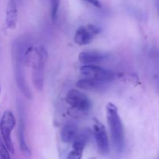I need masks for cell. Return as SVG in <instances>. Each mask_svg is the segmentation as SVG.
Masks as SVG:
<instances>
[{
    "label": "cell",
    "mask_w": 159,
    "mask_h": 159,
    "mask_svg": "<svg viewBox=\"0 0 159 159\" xmlns=\"http://www.w3.org/2000/svg\"><path fill=\"white\" fill-rule=\"evenodd\" d=\"M157 7H158V14H159V1L157 3Z\"/></svg>",
    "instance_id": "18"
},
{
    "label": "cell",
    "mask_w": 159,
    "mask_h": 159,
    "mask_svg": "<svg viewBox=\"0 0 159 159\" xmlns=\"http://www.w3.org/2000/svg\"><path fill=\"white\" fill-rule=\"evenodd\" d=\"M105 82L96 80V79L85 78L77 82L76 85L81 89L89 90V91H99L105 88Z\"/></svg>",
    "instance_id": "13"
},
{
    "label": "cell",
    "mask_w": 159,
    "mask_h": 159,
    "mask_svg": "<svg viewBox=\"0 0 159 159\" xmlns=\"http://www.w3.org/2000/svg\"><path fill=\"white\" fill-rule=\"evenodd\" d=\"M18 20V10L16 0H9L6 9L5 25L7 29L13 30Z\"/></svg>",
    "instance_id": "11"
},
{
    "label": "cell",
    "mask_w": 159,
    "mask_h": 159,
    "mask_svg": "<svg viewBox=\"0 0 159 159\" xmlns=\"http://www.w3.org/2000/svg\"><path fill=\"white\" fill-rule=\"evenodd\" d=\"M67 103L73 109L80 112H86L92 107V102L88 96L77 89H70L65 98Z\"/></svg>",
    "instance_id": "5"
},
{
    "label": "cell",
    "mask_w": 159,
    "mask_h": 159,
    "mask_svg": "<svg viewBox=\"0 0 159 159\" xmlns=\"http://www.w3.org/2000/svg\"><path fill=\"white\" fill-rule=\"evenodd\" d=\"M79 134V126L74 121L65 123L61 130V138L66 144L72 143Z\"/></svg>",
    "instance_id": "12"
},
{
    "label": "cell",
    "mask_w": 159,
    "mask_h": 159,
    "mask_svg": "<svg viewBox=\"0 0 159 159\" xmlns=\"http://www.w3.org/2000/svg\"><path fill=\"white\" fill-rule=\"evenodd\" d=\"M48 58V51L44 47L40 46L34 49L32 58V82L34 87L39 91H42L44 85L45 68Z\"/></svg>",
    "instance_id": "2"
},
{
    "label": "cell",
    "mask_w": 159,
    "mask_h": 159,
    "mask_svg": "<svg viewBox=\"0 0 159 159\" xmlns=\"http://www.w3.org/2000/svg\"><path fill=\"white\" fill-rule=\"evenodd\" d=\"M51 1V19L55 22L57 19L59 6H60L61 0H50Z\"/></svg>",
    "instance_id": "15"
},
{
    "label": "cell",
    "mask_w": 159,
    "mask_h": 159,
    "mask_svg": "<svg viewBox=\"0 0 159 159\" xmlns=\"http://www.w3.org/2000/svg\"><path fill=\"white\" fill-rule=\"evenodd\" d=\"M80 72L85 78L96 79L102 82H111L115 79V73L111 70L96 65H84L80 68Z\"/></svg>",
    "instance_id": "4"
},
{
    "label": "cell",
    "mask_w": 159,
    "mask_h": 159,
    "mask_svg": "<svg viewBox=\"0 0 159 159\" xmlns=\"http://www.w3.org/2000/svg\"><path fill=\"white\" fill-rule=\"evenodd\" d=\"M0 93H1V85H0Z\"/></svg>",
    "instance_id": "19"
},
{
    "label": "cell",
    "mask_w": 159,
    "mask_h": 159,
    "mask_svg": "<svg viewBox=\"0 0 159 159\" xmlns=\"http://www.w3.org/2000/svg\"><path fill=\"white\" fill-rule=\"evenodd\" d=\"M92 131L89 129H85L82 132L79 134L73 141L72 151L70 152L68 158L80 159L82 157L83 151L85 149V145L91 137Z\"/></svg>",
    "instance_id": "9"
},
{
    "label": "cell",
    "mask_w": 159,
    "mask_h": 159,
    "mask_svg": "<svg viewBox=\"0 0 159 159\" xmlns=\"http://www.w3.org/2000/svg\"><path fill=\"white\" fill-rule=\"evenodd\" d=\"M100 33V29L93 24L82 26L76 30L74 37L75 43L80 46L87 45L93 41L96 36Z\"/></svg>",
    "instance_id": "6"
},
{
    "label": "cell",
    "mask_w": 159,
    "mask_h": 159,
    "mask_svg": "<svg viewBox=\"0 0 159 159\" xmlns=\"http://www.w3.org/2000/svg\"><path fill=\"white\" fill-rule=\"evenodd\" d=\"M108 57L107 54L98 51H85L79 54V60L84 65H96L106 61Z\"/></svg>",
    "instance_id": "10"
},
{
    "label": "cell",
    "mask_w": 159,
    "mask_h": 159,
    "mask_svg": "<svg viewBox=\"0 0 159 159\" xmlns=\"http://www.w3.org/2000/svg\"><path fill=\"white\" fill-rule=\"evenodd\" d=\"M17 133H18V141L19 144H20V151H21L23 155H25L26 157H30L31 155V151L26 141V138H25V124L24 120L22 118L20 119Z\"/></svg>",
    "instance_id": "14"
},
{
    "label": "cell",
    "mask_w": 159,
    "mask_h": 159,
    "mask_svg": "<svg viewBox=\"0 0 159 159\" xmlns=\"http://www.w3.org/2000/svg\"><path fill=\"white\" fill-rule=\"evenodd\" d=\"M93 134L96 139V145L102 155H107L110 152V143L107 130L103 124L96 120L93 124Z\"/></svg>",
    "instance_id": "7"
},
{
    "label": "cell",
    "mask_w": 159,
    "mask_h": 159,
    "mask_svg": "<svg viewBox=\"0 0 159 159\" xmlns=\"http://www.w3.org/2000/svg\"><path fill=\"white\" fill-rule=\"evenodd\" d=\"M16 119L13 113L10 110H6L0 120V134L6 147L12 155L15 153L14 144L11 138V133L15 127Z\"/></svg>",
    "instance_id": "3"
},
{
    "label": "cell",
    "mask_w": 159,
    "mask_h": 159,
    "mask_svg": "<svg viewBox=\"0 0 159 159\" xmlns=\"http://www.w3.org/2000/svg\"><path fill=\"white\" fill-rule=\"evenodd\" d=\"M107 118L115 150L122 152L124 145V130L118 108L112 102L107 106Z\"/></svg>",
    "instance_id": "1"
},
{
    "label": "cell",
    "mask_w": 159,
    "mask_h": 159,
    "mask_svg": "<svg viewBox=\"0 0 159 159\" xmlns=\"http://www.w3.org/2000/svg\"><path fill=\"white\" fill-rule=\"evenodd\" d=\"M13 61L15 79L16 82L17 86L20 89V92L24 95L25 97L31 99L33 98V94L26 80L24 69H23V66L25 65V64L23 63L22 61Z\"/></svg>",
    "instance_id": "8"
},
{
    "label": "cell",
    "mask_w": 159,
    "mask_h": 159,
    "mask_svg": "<svg viewBox=\"0 0 159 159\" xmlns=\"http://www.w3.org/2000/svg\"><path fill=\"white\" fill-rule=\"evenodd\" d=\"M86 1L96 7L101 8V2H99V0H86Z\"/></svg>",
    "instance_id": "17"
},
{
    "label": "cell",
    "mask_w": 159,
    "mask_h": 159,
    "mask_svg": "<svg viewBox=\"0 0 159 159\" xmlns=\"http://www.w3.org/2000/svg\"><path fill=\"white\" fill-rule=\"evenodd\" d=\"M9 149L6 147L3 139L0 138V158L2 159H9L10 155H9Z\"/></svg>",
    "instance_id": "16"
}]
</instances>
